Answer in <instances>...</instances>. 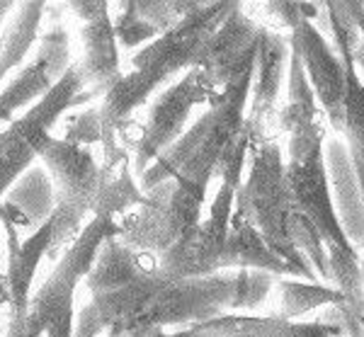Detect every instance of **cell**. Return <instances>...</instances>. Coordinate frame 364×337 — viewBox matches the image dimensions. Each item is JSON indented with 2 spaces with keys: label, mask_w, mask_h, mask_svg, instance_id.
Listing matches in <instances>:
<instances>
[{
  "label": "cell",
  "mask_w": 364,
  "mask_h": 337,
  "mask_svg": "<svg viewBox=\"0 0 364 337\" xmlns=\"http://www.w3.org/2000/svg\"><path fill=\"white\" fill-rule=\"evenodd\" d=\"M236 311V269L170 279L149 269L132 284L97 294L75 313L73 337H146L170 325H195Z\"/></svg>",
  "instance_id": "obj_1"
},
{
  "label": "cell",
  "mask_w": 364,
  "mask_h": 337,
  "mask_svg": "<svg viewBox=\"0 0 364 337\" xmlns=\"http://www.w3.org/2000/svg\"><path fill=\"white\" fill-rule=\"evenodd\" d=\"M240 3H202L197 13L161 34L156 41L146 44L134 54V70L122 75V80L102 97L100 117H102V151L105 156L119 149V132L163 82H168L180 70H190L199 63V56L207 49L219 27L236 13Z\"/></svg>",
  "instance_id": "obj_2"
},
{
  "label": "cell",
  "mask_w": 364,
  "mask_h": 337,
  "mask_svg": "<svg viewBox=\"0 0 364 337\" xmlns=\"http://www.w3.org/2000/svg\"><path fill=\"white\" fill-rule=\"evenodd\" d=\"M255 54L240 63L233 80L209 102L207 114L187 129L158 161L139 177L141 192H151L163 182L182 177L207 192L211 177L216 175L224 151L245 127V105L250 97L252 75H255Z\"/></svg>",
  "instance_id": "obj_3"
},
{
  "label": "cell",
  "mask_w": 364,
  "mask_h": 337,
  "mask_svg": "<svg viewBox=\"0 0 364 337\" xmlns=\"http://www.w3.org/2000/svg\"><path fill=\"white\" fill-rule=\"evenodd\" d=\"M236 214L248 218L274 255L296 269L299 279L318 284V274L299 252L291 233L294 206L287 185V161L277 134L252 136L250 173L236 194Z\"/></svg>",
  "instance_id": "obj_4"
},
{
  "label": "cell",
  "mask_w": 364,
  "mask_h": 337,
  "mask_svg": "<svg viewBox=\"0 0 364 337\" xmlns=\"http://www.w3.org/2000/svg\"><path fill=\"white\" fill-rule=\"evenodd\" d=\"M119 230L117 218L92 216L73 240L63 257L46 277L42 289L32 294L27 306L29 321L46 337H73L75 333V287L90 274L100 247Z\"/></svg>",
  "instance_id": "obj_5"
},
{
  "label": "cell",
  "mask_w": 364,
  "mask_h": 337,
  "mask_svg": "<svg viewBox=\"0 0 364 337\" xmlns=\"http://www.w3.org/2000/svg\"><path fill=\"white\" fill-rule=\"evenodd\" d=\"M146 204L122 218L117 238L136 252L161 257L192 228L202 223L207 192L192 182L173 177L146 192Z\"/></svg>",
  "instance_id": "obj_6"
},
{
  "label": "cell",
  "mask_w": 364,
  "mask_h": 337,
  "mask_svg": "<svg viewBox=\"0 0 364 337\" xmlns=\"http://www.w3.org/2000/svg\"><path fill=\"white\" fill-rule=\"evenodd\" d=\"M90 100L92 95L85 90L83 73L78 63H73L68 73L37 105H32L0 134V199L29 165L37 163L46 141L51 139V127L61 119L63 112Z\"/></svg>",
  "instance_id": "obj_7"
},
{
  "label": "cell",
  "mask_w": 364,
  "mask_h": 337,
  "mask_svg": "<svg viewBox=\"0 0 364 337\" xmlns=\"http://www.w3.org/2000/svg\"><path fill=\"white\" fill-rule=\"evenodd\" d=\"M39 161L49 170L56 189V211L51 216L54 245L49 255L58 257V247L78 238L85 228V216L92 214V204L102 185V165L95 161L90 149L54 136L46 141Z\"/></svg>",
  "instance_id": "obj_8"
},
{
  "label": "cell",
  "mask_w": 364,
  "mask_h": 337,
  "mask_svg": "<svg viewBox=\"0 0 364 337\" xmlns=\"http://www.w3.org/2000/svg\"><path fill=\"white\" fill-rule=\"evenodd\" d=\"M214 97L216 95L211 92L197 66L158 95L136 134L119 136V144L132 153V170L136 180L185 134L192 109L197 105H209Z\"/></svg>",
  "instance_id": "obj_9"
},
{
  "label": "cell",
  "mask_w": 364,
  "mask_h": 337,
  "mask_svg": "<svg viewBox=\"0 0 364 337\" xmlns=\"http://www.w3.org/2000/svg\"><path fill=\"white\" fill-rule=\"evenodd\" d=\"M238 189L221 182L216 199L209 209V216L195 226L182 240H178L168 252L158 257V272L170 279H197L221 272L228 228L233 218Z\"/></svg>",
  "instance_id": "obj_10"
},
{
  "label": "cell",
  "mask_w": 364,
  "mask_h": 337,
  "mask_svg": "<svg viewBox=\"0 0 364 337\" xmlns=\"http://www.w3.org/2000/svg\"><path fill=\"white\" fill-rule=\"evenodd\" d=\"M291 46L299 51L301 63L306 68L311 87L316 92L323 114L333 132L345 136V102H348V73H345L343 58L336 46L328 41L326 34L311 20H301L291 29Z\"/></svg>",
  "instance_id": "obj_11"
},
{
  "label": "cell",
  "mask_w": 364,
  "mask_h": 337,
  "mask_svg": "<svg viewBox=\"0 0 364 337\" xmlns=\"http://www.w3.org/2000/svg\"><path fill=\"white\" fill-rule=\"evenodd\" d=\"M291 63V37L282 32H272L260 27V41H257L255 54V75H252V105L245 114L250 124L252 136L262 134H279L277 132V114L282 109L279 95L284 78H289Z\"/></svg>",
  "instance_id": "obj_12"
},
{
  "label": "cell",
  "mask_w": 364,
  "mask_h": 337,
  "mask_svg": "<svg viewBox=\"0 0 364 337\" xmlns=\"http://www.w3.org/2000/svg\"><path fill=\"white\" fill-rule=\"evenodd\" d=\"M68 10L83 20L80 41H83V58L78 68L83 73L87 92L92 100L107 95L122 80L119 49H117L114 20L109 17V3H68Z\"/></svg>",
  "instance_id": "obj_13"
},
{
  "label": "cell",
  "mask_w": 364,
  "mask_h": 337,
  "mask_svg": "<svg viewBox=\"0 0 364 337\" xmlns=\"http://www.w3.org/2000/svg\"><path fill=\"white\" fill-rule=\"evenodd\" d=\"M260 27L262 25L245 10V5H238L236 13L211 37L207 49L199 56L197 68L202 70L204 80L214 95L224 90L233 80V75L238 73L240 63L257 49Z\"/></svg>",
  "instance_id": "obj_14"
},
{
  "label": "cell",
  "mask_w": 364,
  "mask_h": 337,
  "mask_svg": "<svg viewBox=\"0 0 364 337\" xmlns=\"http://www.w3.org/2000/svg\"><path fill=\"white\" fill-rule=\"evenodd\" d=\"M170 337H348L338 323L284 321L279 316H248V313H224L211 321L187 325Z\"/></svg>",
  "instance_id": "obj_15"
},
{
  "label": "cell",
  "mask_w": 364,
  "mask_h": 337,
  "mask_svg": "<svg viewBox=\"0 0 364 337\" xmlns=\"http://www.w3.org/2000/svg\"><path fill=\"white\" fill-rule=\"evenodd\" d=\"M5 228V238H8V291L13 313L27 311L29 306V291H32V282L37 274L39 262L44 255L51 252L54 245V223L46 221L42 228H37L27 240H20L17 226L5 214H0Z\"/></svg>",
  "instance_id": "obj_16"
},
{
  "label": "cell",
  "mask_w": 364,
  "mask_h": 337,
  "mask_svg": "<svg viewBox=\"0 0 364 337\" xmlns=\"http://www.w3.org/2000/svg\"><path fill=\"white\" fill-rule=\"evenodd\" d=\"M56 211V189L49 170L44 163H34L15 180V185L8 189L5 199L0 202V214H5L15 226L27 223L34 230L42 228L46 221H51Z\"/></svg>",
  "instance_id": "obj_17"
},
{
  "label": "cell",
  "mask_w": 364,
  "mask_h": 337,
  "mask_svg": "<svg viewBox=\"0 0 364 337\" xmlns=\"http://www.w3.org/2000/svg\"><path fill=\"white\" fill-rule=\"evenodd\" d=\"M156 267L158 257L132 250L117 235H112L100 247L95 264H92L90 274L85 277V287L92 296H97V294H107L114 291V289L127 287L134 279H139L144 272Z\"/></svg>",
  "instance_id": "obj_18"
},
{
  "label": "cell",
  "mask_w": 364,
  "mask_h": 337,
  "mask_svg": "<svg viewBox=\"0 0 364 337\" xmlns=\"http://www.w3.org/2000/svg\"><path fill=\"white\" fill-rule=\"evenodd\" d=\"M228 269H260L272 272L277 277H294V279H299L296 269L291 264H287L279 255H274L269 250V245L262 240V235L257 233V228L248 218L238 216L236 211H233L224 260H221V272Z\"/></svg>",
  "instance_id": "obj_19"
},
{
  "label": "cell",
  "mask_w": 364,
  "mask_h": 337,
  "mask_svg": "<svg viewBox=\"0 0 364 337\" xmlns=\"http://www.w3.org/2000/svg\"><path fill=\"white\" fill-rule=\"evenodd\" d=\"M289 85H287V102L282 105L277 114V132L291 136L304 129H311L314 124L323 122V109L316 100V92L311 87L306 68L301 63L299 51L291 46V63H289Z\"/></svg>",
  "instance_id": "obj_20"
},
{
  "label": "cell",
  "mask_w": 364,
  "mask_h": 337,
  "mask_svg": "<svg viewBox=\"0 0 364 337\" xmlns=\"http://www.w3.org/2000/svg\"><path fill=\"white\" fill-rule=\"evenodd\" d=\"M46 3H15L8 25L0 29V82L13 68L27 66V54L37 39Z\"/></svg>",
  "instance_id": "obj_21"
},
{
  "label": "cell",
  "mask_w": 364,
  "mask_h": 337,
  "mask_svg": "<svg viewBox=\"0 0 364 337\" xmlns=\"http://www.w3.org/2000/svg\"><path fill=\"white\" fill-rule=\"evenodd\" d=\"M274 291H277V304H274L272 316H279L284 321H299L306 313L316 309H326V306H345L343 294L321 282L314 284L282 277L277 287H274Z\"/></svg>",
  "instance_id": "obj_22"
},
{
  "label": "cell",
  "mask_w": 364,
  "mask_h": 337,
  "mask_svg": "<svg viewBox=\"0 0 364 337\" xmlns=\"http://www.w3.org/2000/svg\"><path fill=\"white\" fill-rule=\"evenodd\" d=\"M56 82L49 78L44 63L39 58H32L27 66L17 70V75L8 82L3 92H0V127L3 124L15 122V112L29 105H37V100H42L46 92L54 87Z\"/></svg>",
  "instance_id": "obj_23"
},
{
  "label": "cell",
  "mask_w": 364,
  "mask_h": 337,
  "mask_svg": "<svg viewBox=\"0 0 364 337\" xmlns=\"http://www.w3.org/2000/svg\"><path fill=\"white\" fill-rule=\"evenodd\" d=\"M39 61L44 63L49 78L58 82L63 75L68 73V68L73 66L70 61V41H68V29L61 25V22H54L39 39V49L37 56Z\"/></svg>",
  "instance_id": "obj_24"
},
{
  "label": "cell",
  "mask_w": 364,
  "mask_h": 337,
  "mask_svg": "<svg viewBox=\"0 0 364 337\" xmlns=\"http://www.w3.org/2000/svg\"><path fill=\"white\" fill-rule=\"evenodd\" d=\"M282 277L260 269H236V311H252L262 306Z\"/></svg>",
  "instance_id": "obj_25"
},
{
  "label": "cell",
  "mask_w": 364,
  "mask_h": 337,
  "mask_svg": "<svg viewBox=\"0 0 364 337\" xmlns=\"http://www.w3.org/2000/svg\"><path fill=\"white\" fill-rule=\"evenodd\" d=\"M114 32H117V41H119L124 49H134V46H139V44H146V41L151 44V41H156L161 37V32L139 15L136 3L119 5V15H117V20H114Z\"/></svg>",
  "instance_id": "obj_26"
},
{
  "label": "cell",
  "mask_w": 364,
  "mask_h": 337,
  "mask_svg": "<svg viewBox=\"0 0 364 337\" xmlns=\"http://www.w3.org/2000/svg\"><path fill=\"white\" fill-rule=\"evenodd\" d=\"M202 3H170V0H161V3H136L139 15L144 17L149 25H154L158 32L166 34L173 27H178L185 17L197 13Z\"/></svg>",
  "instance_id": "obj_27"
},
{
  "label": "cell",
  "mask_w": 364,
  "mask_h": 337,
  "mask_svg": "<svg viewBox=\"0 0 364 337\" xmlns=\"http://www.w3.org/2000/svg\"><path fill=\"white\" fill-rule=\"evenodd\" d=\"M63 139L68 144L75 146H92V144H102V117H100V105L95 107H87L85 112H80L78 117L68 122L66 136Z\"/></svg>",
  "instance_id": "obj_28"
},
{
  "label": "cell",
  "mask_w": 364,
  "mask_h": 337,
  "mask_svg": "<svg viewBox=\"0 0 364 337\" xmlns=\"http://www.w3.org/2000/svg\"><path fill=\"white\" fill-rule=\"evenodd\" d=\"M13 10H15V3H3V0H0V25H3L5 17H10Z\"/></svg>",
  "instance_id": "obj_29"
},
{
  "label": "cell",
  "mask_w": 364,
  "mask_h": 337,
  "mask_svg": "<svg viewBox=\"0 0 364 337\" xmlns=\"http://www.w3.org/2000/svg\"><path fill=\"white\" fill-rule=\"evenodd\" d=\"M146 337H170L168 333H156V335H146Z\"/></svg>",
  "instance_id": "obj_30"
},
{
  "label": "cell",
  "mask_w": 364,
  "mask_h": 337,
  "mask_svg": "<svg viewBox=\"0 0 364 337\" xmlns=\"http://www.w3.org/2000/svg\"><path fill=\"white\" fill-rule=\"evenodd\" d=\"M360 34H362V39H364V20H362V25H360Z\"/></svg>",
  "instance_id": "obj_31"
},
{
  "label": "cell",
  "mask_w": 364,
  "mask_h": 337,
  "mask_svg": "<svg viewBox=\"0 0 364 337\" xmlns=\"http://www.w3.org/2000/svg\"><path fill=\"white\" fill-rule=\"evenodd\" d=\"M362 316H364V306H362Z\"/></svg>",
  "instance_id": "obj_32"
},
{
  "label": "cell",
  "mask_w": 364,
  "mask_h": 337,
  "mask_svg": "<svg viewBox=\"0 0 364 337\" xmlns=\"http://www.w3.org/2000/svg\"><path fill=\"white\" fill-rule=\"evenodd\" d=\"M0 223H3V218H0Z\"/></svg>",
  "instance_id": "obj_33"
}]
</instances>
